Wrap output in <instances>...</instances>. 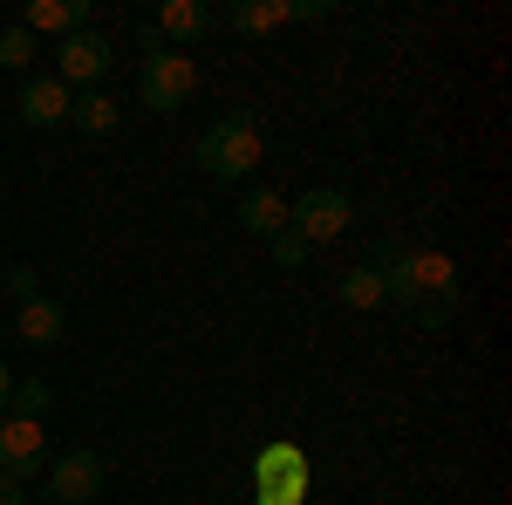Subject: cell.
Returning a JSON list of instances; mask_svg holds the SVG:
<instances>
[{
	"label": "cell",
	"instance_id": "6da1fadb",
	"mask_svg": "<svg viewBox=\"0 0 512 505\" xmlns=\"http://www.w3.org/2000/svg\"><path fill=\"white\" fill-rule=\"evenodd\" d=\"M369 267L383 273L390 301L410 314L417 328H444V321H451V308H458V273H451L444 253L403 246V239H376V260H369Z\"/></svg>",
	"mask_w": 512,
	"mask_h": 505
},
{
	"label": "cell",
	"instance_id": "7a4b0ae2",
	"mask_svg": "<svg viewBox=\"0 0 512 505\" xmlns=\"http://www.w3.org/2000/svg\"><path fill=\"white\" fill-rule=\"evenodd\" d=\"M198 164H205L212 178H226V185L246 178V171L260 164V130H253L246 117H219L205 137H198Z\"/></svg>",
	"mask_w": 512,
	"mask_h": 505
},
{
	"label": "cell",
	"instance_id": "3957f363",
	"mask_svg": "<svg viewBox=\"0 0 512 505\" xmlns=\"http://www.w3.org/2000/svg\"><path fill=\"white\" fill-rule=\"evenodd\" d=\"M355 219L349 192H335V185H315V192H301L287 205V233L301 239V246H328V239H342Z\"/></svg>",
	"mask_w": 512,
	"mask_h": 505
},
{
	"label": "cell",
	"instance_id": "277c9868",
	"mask_svg": "<svg viewBox=\"0 0 512 505\" xmlns=\"http://www.w3.org/2000/svg\"><path fill=\"white\" fill-rule=\"evenodd\" d=\"M192 89H198V62H192V55H178V48L144 55V110L171 117V110L192 103Z\"/></svg>",
	"mask_w": 512,
	"mask_h": 505
},
{
	"label": "cell",
	"instance_id": "5b68a950",
	"mask_svg": "<svg viewBox=\"0 0 512 505\" xmlns=\"http://www.w3.org/2000/svg\"><path fill=\"white\" fill-rule=\"evenodd\" d=\"M110 62H117V48H110V35L82 28V35H69L62 48H55V82L82 96V89H96V82L110 76Z\"/></svg>",
	"mask_w": 512,
	"mask_h": 505
},
{
	"label": "cell",
	"instance_id": "8992f818",
	"mask_svg": "<svg viewBox=\"0 0 512 505\" xmlns=\"http://www.w3.org/2000/svg\"><path fill=\"white\" fill-rule=\"evenodd\" d=\"M103 485H110V465L96 451H62L48 465V499L55 505H89V499H103Z\"/></svg>",
	"mask_w": 512,
	"mask_h": 505
},
{
	"label": "cell",
	"instance_id": "52a82bcc",
	"mask_svg": "<svg viewBox=\"0 0 512 505\" xmlns=\"http://www.w3.org/2000/svg\"><path fill=\"white\" fill-rule=\"evenodd\" d=\"M48 465V437L35 417H7L0 424V478H35Z\"/></svg>",
	"mask_w": 512,
	"mask_h": 505
},
{
	"label": "cell",
	"instance_id": "ba28073f",
	"mask_svg": "<svg viewBox=\"0 0 512 505\" xmlns=\"http://www.w3.org/2000/svg\"><path fill=\"white\" fill-rule=\"evenodd\" d=\"M14 335H21L28 349H55V342L69 335V314L55 308L48 294H35V301H21V308H14Z\"/></svg>",
	"mask_w": 512,
	"mask_h": 505
},
{
	"label": "cell",
	"instance_id": "9c48e42d",
	"mask_svg": "<svg viewBox=\"0 0 512 505\" xmlns=\"http://www.w3.org/2000/svg\"><path fill=\"white\" fill-rule=\"evenodd\" d=\"M21 28L28 35H82L89 28V0H28V14H21Z\"/></svg>",
	"mask_w": 512,
	"mask_h": 505
},
{
	"label": "cell",
	"instance_id": "30bf717a",
	"mask_svg": "<svg viewBox=\"0 0 512 505\" xmlns=\"http://www.w3.org/2000/svg\"><path fill=\"white\" fill-rule=\"evenodd\" d=\"M69 103H76V89H62L55 76H28V82H21V117L35 123V130L62 123V117H69Z\"/></svg>",
	"mask_w": 512,
	"mask_h": 505
},
{
	"label": "cell",
	"instance_id": "8fae6325",
	"mask_svg": "<svg viewBox=\"0 0 512 505\" xmlns=\"http://www.w3.org/2000/svg\"><path fill=\"white\" fill-rule=\"evenodd\" d=\"M205 28H212V7L205 0H164L158 21H151L158 41H205Z\"/></svg>",
	"mask_w": 512,
	"mask_h": 505
},
{
	"label": "cell",
	"instance_id": "7c38bea8",
	"mask_svg": "<svg viewBox=\"0 0 512 505\" xmlns=\"http://www.w3.org/2000/svg\"><path fill=\"white\" fill-rule=\"evenodd\" d=\"M239 226L253 239H274V233H287V198L280 192H267V185H253V192L239 198Z\"/></svg>",
	"mask_w": 512,
	"mask_h": 505
},
{
	"label": "cell",
	"instance_id": "4fadbf2b",
	"mask_svg": "<svg viewBox=\"0 0 512 505\" xmlns=\"http://www.w3.org/2000/svg\"><path fill=\"white\" fill-rule=\"evenodd\" d=\"M69 123H76L82 137H110V130L123 123V110L110 103V96H103V89H82L76 103H69Z\"/></svg>",
	"mask_w": 512,
	"mask_h": 505
},
{
	"label": "cell",
	"instance_id": "5bb4252c",
	"mask_svg": "<svg viewBox=\"0 0 512 505\" xmlns=\"http://www.w3.org/2000/svg\"><path fill=\"white\" fill-rule=\"evenodd\" d=\"M383 301H390V287H383V273H376V267H349V273H342V308L369 314V308H383Z\"/></svg>",
	"mask_w": 512,
	"mask_h": 505
},
{
	"label": "cell",
	"instance_id": "9a60e30c",
	"mask_svg": "<svg viewBox=\"0 0 512 505\" xmlns=\"http://www.w3.org/2000/svg\"><path fill=\"white\" fill-rule=\"evenodd\" d=\"M226 21L239 35H274V28H287V0H239Z\"/></svg>",
	"mask_w": 512,
	"mask_h": 505
},
{
	"label": "cell",
	"instance_id": "2e32d148",
	"mask_svg": "<svg viewBox=\"0 0 512 505\" xmlns=\"http://www.w3.org/2000/svg\"><path fill=\"white\" fill-rule=\"evenodd\" d=\"M28 62H35V35L28 28H7L0 35V69H28Z\"/></svg>",
	"mask_w": 512,
	"mask_h": 505
},
{
	"label": "cell",
	"instance_id": "e0dca14e",
	"mask_svg": "<svg viewBox=\"0 0 512 505\" xmlns=\"http://www.w3.org/2000/svg\"><path fill=\"white\" fill-rule=\"evenodd\" d=\"M7 403H14V417H35V424H41V410H48L55 396H48V383H14Z\"/></svg>",
	"mask_w": 512,
	"mask_h": 505
},
{
	"label": "cell",
	"instance_id": "ac0fdd59",
	"mask_svg": "<svg viewBox=\"0 0 512 505\" xmlns=\"http://www.w3.org/2000/svg\"><path fill=\"white\" fill-rule=\"evenodd\" d=\"M267 246H274V267H301V260H308V246H301L294 233H274Z\"/></svg>",
	"mask_w": 512,
	"mask_h": 505
},
{
	"label": "cell",
	"instance_id": "d6986e66",
	"mask_svg": "<svg viewBox=\"0 0 512 505\" xmlns=\"http://www.w3.org/2000/svg\"><path fill=\"white\" fill-rule=\"evenodd\" d=\"M7 294H14V301H35V294H41L35 267H7Z\"/></svg>",
	"mask_w": 512,
	"mask_h": 505
},
{
	"label": "cell",
	"instance_id": "ffe728a7",
	"mask_svg": "<svg viewBox=\"0 0 512 505\" xmlns=\"http://www.w3.org/2000/svg\"><path fill=\"white\" fill-rule=\"evenodd\" d=\"M287 21H328V0H287Z\"/></svg>",
	"mask_w": 512,
	"mask_h": 505
},
{
	"label": "cell",
	"instance_id": "44dd1931",
	"mask_svg": "<svg viewBox=\"0 0 512 505\" xmlns=\"http://www.w3.org/2000/svg\"><path fill=\"white\" fill-rule=\"evenodd\" d=\"M0 505H28V492H21V478H0Z\"/></svg>",
	"mask_w": 512,
	"mask_h": 505
},
{
	"label": "cell",
	"instance_id": "7402d4cb",
	"mask_svg": "<svg viewBox=\"0 0 512 505\" xmlns=\"http://www.w3.org/2000/svg\"><path fill=\"white\" fill-rule=\"evenodd\" d=\"M7 396H14V369L0 362V410H7Z\"/></svg>",
	"mask_w": 512,
	"mask_h": 505
}]
</instances>
